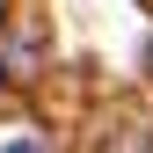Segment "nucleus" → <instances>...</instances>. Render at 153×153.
Segmentation results:
<instances>
[{
	"label": "nucleus",
	"instance_id": "nucleus-1",
	"mask_svg": "<svg viewBox=\"0 0 153 153\" xmlns=\"http://www.w3.org/2000/svg\"><path fill=\"white\" fill-rule=\"evenodd\" d=\"M36 66H44V36L22 29V22L0 29V80H7V88H29V80H36Z\"/></svg>",
	"mask_w": 153,
	"mask_h": 153
},
{
	"label": "nucleus",
	"instance_id": "nucleus-2",
	"mask_svg": "<svg viewBox=\"0 0 153 153\" xmlns=\"http://www.w3.org/2000/svg\"><path fill=\"white\" fill-rule=\"evenodd\" d=\"M146 73H153V36H146Z\"/></svg>",
	"mask_w": 153,
	"mask_h": 153
}]
</instances>
